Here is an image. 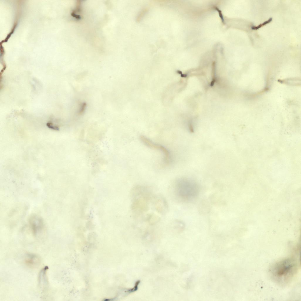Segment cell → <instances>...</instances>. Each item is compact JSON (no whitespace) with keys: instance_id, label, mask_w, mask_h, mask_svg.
<instances>
[{"instance_id":"5b68a950","label":"cell","mask_w":301,"mask_h":301,"mask_svg":"<svg viewBox=\"0 0 301 301\" xmlns=\"http://www.w3.org/2000/svg\"><path fill=\"white\" fill-rule=\"evenodd\" d=\"M38 258L33 255H29L27 256L26 259V263L29 265L34 266L38 262Z\"/></svg>"},{"instance_id":"52a82bcc","label":"cell","mask_w":301,"mask_h":301,"mask_svg":"<svg viewBox=\"0 0 301 301\" xmlns=\"http://www.w3.org/2000/svg\"><path fill=\"white\" fill-rule=\"evenodd\" d=\"M47 125L48 127H49L50 128H52L53 129H57L58 128L57 127H56L54 126V125L53 124H52L51 123H47Z\"/></svg>"},{"instance_id":"7a4b0ae2","label":"cell","mask_w":301,"mask_h":301,"mask_svg":"<svg viewBox=\"0 0 301 301\" xmlns=\"http://www.w3.org/2000/svg\"><path fill=\"white\" fill-rule=\"evenodd\" d=\"M139 138L142 143L145 146L161 152L163 155V161L165 164L168 165L171 163L172 157L171 153L166 147L161 144L154 142L144 135H140Z\"/></svg>"},{"instance_id":"277c9868","label":"cell","mask_w":301,"mask_h":301,"mask_svg":"<svg viewBox=\"0 0 301 301\" xmlns=\"http://www.w3.org/2000/svg\"><path fill=\"white\" fill-rule=\"evenodd\" d=\"M211 208V205L207 199H203L199 203L198 207L199 213L202 215L209 213Z\"/></svg>"},{"instance_id":"3957f363","label":"cell","mask_w":301,"mask_h":301,"mask_svg":"<svg viewBox=\"0 0 301 301\" xmlns=\"http://www.w3.org/2000/svg\"><path fill=\"white\" fill-rule=\"evenodd\" d=\"M30 223L33 231L35 234H36L43 228V221L38 217L35 216L32 217L30 220Z\"/></svg>"},{"instance_id":"8992f818","label":"cell","mask_w":301,"mask_h":301,"mask_svg":"<svg viewBox=\"0 0 301 301\" xmlns=\"http://www.w3.org/2000/svg\"><path fill=\"white\" fill-rule=\"evenodd\" d=\"M272 20V18H270L268 20L265 21L262 24H260L257 26H253L251 28L253 30H257L261 27L262 26L269 23Z\"/></svg>"},{"instance_id":"ba28073f","label":"cell","mask_w":301,"mask_h":301,"mask_svg":"<svg viewBox=\"0 0 301 301\" xmlns=\"http://www.w3.org/2000/svg\"><path fill=\"white\" fill-rule=\"evenodd\" d=\"M216 10H217V11H218V12H219V15H220V18H221V19H222V21H223H223H224V19H223V16H222V13H221V11H220V10H219V9H218V8H216Z\"/></svg>"},{"instance_id":"6da1fadb","label":"cell","mask_w":301,"mask_h":301,"mask_svg":"<svg viewBox=\"0 0 301 301\" xmlns=\"http://www.w3.org/2000/svg\"><path fill=\"white\" fill-rule=\"evenodd\" d=\"M297 265L294 259L288 258L274 263L269 273L272 279L281 285H287L292 280L297 270Z\"/></svg>"}]
</instances>
